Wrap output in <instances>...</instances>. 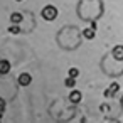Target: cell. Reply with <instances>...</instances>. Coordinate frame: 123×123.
Returning a JSON list of instances; mask_svg holds the SVG:
<instances>
[{
    "label": "cell",
    "mask_w": 123,
    "mask_h": 123,
    "mask_svg": "<svg viewBox=\"0 0 123 123\" xmlns=\"http://www.w3.org/2000/svg\"><path fill=\"white\" fill-rule=\"evenodd\" d=\"M2 115H4V113H0V123H2Z\"/></svg>",
    "instance_id": "obj_14"
},
{
    "label": "cell",
    "mask_w": 123,
    "mask_h": 123,
    "mask_svg": "<svg viewBox=\"0 0 123 123\" xmlns=\"http://www.w3.org/2000/svg\"><path fill=\"white\" fill-rule=\"evenodd\" d=\"M5 106H7L5 99H4V98H0V113H4V111H5Z\"/></svg>",
    "instance_id": "obj_12"
},
{
    "label": "cell",
    "mask_w": 123,
    "mask_h": 123,
    "mask_svg": "<svg viewBox=\"0 0 123 123\" xmlns=\"http://www.w3.org/2000/svg\"><path fill=\"white\" fill-rule=\"evenodd\" d=\"M120 105H121V106H123V96H121V99H120Z\"/></svg>",
    "instance_id": "obj_13"
},
{
    "label": "cell",
    "mask_w": 123,
    "mask_h": 123,
    "mask_svg": "<svg viewBox=\"0 0 123 123\" xmlns=\"http://www.w3.org/2000/svg\"><path fill=\"white\" fill-rule=\"evenodd\" d=\"M10 61H7V59H0V74H7V73H10Z\"/></svg>",
    "instance_id": "obj_4"
},
{
    "label": "cell",
    "mask_w": 123,
    "mask_h": 123,
    "mask_svg": "<svg viewBox=\"0 0 123 123\" xmlns=\"http://www.w3.org/2000/svg\"><path fill=\"white\" fill-rule=\"evenodd\" d=\"M15 2H22V0H15Z\"/></svg>",
    "instance_id": "obj_15"
},
{
    "label": "cell",
    "mask_w": 123,
    "mask_h": 123,
    "mask_svg": "<svg viewBox=\"0 0 123 123\" xmlns=\"http://www.w3.org/2000/svg\"><path fill=\"white\" fill-rule=\"evenodd\" d=\"M68 76L78 78V76H79V69H78V68H69V69H68Z\"/></svg>",
    "instance_id": "obj_11"
},
{
    "label": "cell",
    "mask_w": 123,
    "mask_h": 123,
    "mask_svg": "<svg viewBox=\"0 0 123 123\" xmlns=\"http://www.w3.org/2000/svg\"><path fill=\"white\" fill-rule=\"evenodd\" d=\"M111 54H113V57L116 61H123V46H115Z\"/></svg>",
    "instance_id": "obj_6"
},
{
    "label": "cell",
    "mask_w": 123,
    "mask_h": 123,
    "mask_svg": "<svg viewBox=\"0 0 123 123\" xmlns=\"http://www.w3.org/2000/svg\"><path fill=\"white\" fill-rule=\"evenodd\" d=\"M57 7L56 5H44L42 7V10H41V17L44 19V20H47V22H52V20H56L57 19Z\"/></svg>",
    "instance_id": "obj_1"
},
{
    "label": "cell",
    "mask_w": 123,
    "mask_h": 123,
    "mask_svg": "<svg viewBox=\"0 0 123 123\" xmlns=\"http://www.w3.org/2000/svg\"><path fill=\"white\" fill-rule=\"evenodd\" d=\"M83 99V94H81V91H78V89H73L71 93H69V101L71 103H79Z\"/></svg>",
    "instance_id": "obj_5"
},
{
    "label": "cell",
    "mask_w": 123,
    "mask_h": 123,
    "mask_svg": "<svg viewBox=\"0 0 123 123\" xmlns=\"http://www.w3.org/2000/svg\"><path fill=\"white\" fill-rule=\"evenodd\" d=\"M9 32L14 34V36L20 34V25H19V24H12V25H9Z\"/></svg>",
    "instance_id": "obj_9"
},
{
    "label": "cell",
    "mask_w": 123,
    "mask_h": 123,
    "mask_svg": "<svg viewBox=\"0 0 123 123\" xmlns=\"http://www.w3.org/2000/svg\"><path fill=\"white\" fill-rule=\"evenodd\" d=\"M64 86H66V88H74V86H76V78L68 76V79L64 81Z\"/></svg>",
    "instance_id": "obj_10"
},
{
    "label": "cell",
    "mask_w": 123,
    "mask_h": 123,
    "mask_svg": "<svg viewBox=\"0 0 123 123\" xmlns=\"http://www.w3.org/2000/svg\"><path fill=\"white\" fill-rule=\"evenodd\" d=\"M24 20V15L20 14V12H14L12 15H10V24H20Z\"/></svg>",
    "instance_id": "obj_8"
},
{
    "label": "cell",
    "mask_w": 123,
    "mask_h": 123,
    "mask_svg": "<svg viewBox=\"0 0 123 123\" xmlns=\"http://www.w3.org/2000/svg\"><path fill=\"white\" fill-rule=\"evenodd\" d=\"M17 81H19L20 86H29V84L32 83V76H31L29 73H22V74H19Z\"/></svg>",
    "instance_id": "obj_2"
},
{
    "label": "cell",
    "mask_w": 123,
    "mask_h": 123,
    "mask_svg": "<svg viewBox=\"0 0 123 123\" xmlns=\"http://www.w3.org/2000/svg\"><path fill=\"white\" fill-rule=\"evenodd\" d=\"M94 36H96V29H93V27H86V29L83 31V37L88 39V41L94 39Z\"/></svg>",
    "instance_id": "obj_7"
},
{
    "label": "cell",
    "mask_w": 123,
    "mask_h": 123,
    "mask_svg": "<svg viewBox=\"0 0 123 123\" xmlns=\"http://www.w3.org/2000/svg\"><path fill=\"white\" fill-rule=\"evenodd\" d=\"M118 89H120V84L115 81V83H111V84L108 86V89L105 91V96H106V98H111V96H115V94L118 93Z\"/></svg>",
    "instance_id": "obj_3"
}]
</instances>
